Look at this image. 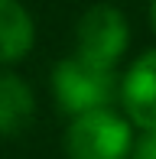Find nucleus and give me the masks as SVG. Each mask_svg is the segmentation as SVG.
Instances as JSON below:
<instances>
[{"label": "nucleus", "mask_w": 156, "mask_h": 159, "mask_svg": "<svg viewBox=\"0 0 156 159\" xmlns=\"http://www.w3.org/2000/svg\"><path fill=\"white\" fill-rule=\"evenodd\" d=\"M130 146H133L130 120L111 107L78 114L65 130L68 159H127Z\"/></svg>", "instance_id": "f03ea898"}, {"label": "nucleus", "mask_w": 156, "mask_h": 159, "mask_svg": "<svg viewBox=\"0 0 156 159\" xmlns=\"http://www.w3.org/2000/svg\"><path fill=\"white\" fill-rule=\"evenodd\" d=\"M127 159H156V130H143V133L133 140Z\"/></svg>", "instance_id": "0eeeda50"}, {"label": "nucleus", "mask_w": 156, "mask_h": 159, "mask_svg": "<svg viewBox=\"0 0 156 159\" xmlns=\"http://www.w3.org/2000/svg\"><path fill=\"white\" fill-rule=\"evenodd\" d=\"M36 26L20 0H0V65H13L30 55Z\"/></svg>", "instance_id": "39448f33"}, {"label": "nucleus", "mask_w": 156, "mask_h": 159, "mask_svg": "<svg viewBox=\"0 0 156 159\" xmlns=\"http://www.w3.org/2000/svg\"><path fill=\"white\" fill-rule=\"evenodd\" d=\"M120 104L140 130H156V49L143 52L120 78Z\"/></svg>", "instance_id": "20e7f679"}, {"label": "nucleus", "mask_w": 156, "mask_h": 159, "mask_svg": "<svg viewBox=\"0 0 156 159\" xmlns=\"http://www.w3.org/2000/svg\"><path fill=\"white\" fill-rule=\"evenodd\" d=\"M36 98L13 71H0V136H16L33 124Z\"/></svg>", "instance_id": "423d86ee"}, {"label": "nucleus", "mask_w": 156, "mask_h": 159, "mask_svg": "<svg viewBox=\"0 0 156 159\" xmlns=\"http://www.w3.org/2000/svg\"><path fill=\"white\" fill-rule=\"evenodd\" d=\"M130 42V30L127 20L117 7L111 3H98L78 20V33H75V55L91 65L101 68H114L120 62V55L127 52Z\"/></svg>", "instance_id": "7ed1b4c3"}, {"label": "nucleus", "mask_w": 156, "mask_h": 159, "mask_svg": "<svg viewBox=\"0 0 156 159\" xmlns=\"http://www.w3.org/2000/svg\"><path fill=\"white\" fill-rule=\"evenodd\" d=\"M52 91L62 111L78 117L120 101V78L114 75V68H101L78 55H68L52 71Z\"/></svg>", "instance_id": "f257e3e1"}, {"label": "nucleus", "mask_w": 156, "mask_h": 159, "mask_svg": "<svg viewBox=\"0 0 156 159\" xmlns=\"http://www.w3.org/2000/svg\"><path fill=\"white\" fill-rule=\"evenodd\" d=\"M150 23H153V33H156V0L150 3Z\"/></svg>", "instance_id": "6e6552de"}]
</instances>
